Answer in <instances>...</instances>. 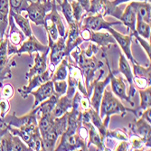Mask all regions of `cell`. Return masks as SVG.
Wrapping results in <instances>:
<instances>
[{"label": "cell", "mask_w": 151, "mask_h": 151, "mask_svg": "<svg viewBox=\"0 0 151 151\" xmlns=\"http://www.w3.org/2000/svg\"><path fill=\"white\" fill-rule=\"evenodd\" d=\"M99 49L100 47L97 45L91 43L86 49L81 50L79 46H77L70 53V55L74 60V63L79 66L83 74L87 92L95 73L101 69L104 64L95 55L99 52Z\"/></svg>", "instance_id": "obj_1"}, {"label": "cell", "mask_w": 151, "mask_h": 151, "mask_svg": "<svg viewBox=\"0 0 151 151\" xmlns=\"http://www.w3.org/2000/svg\"><path fill=\"white\" fill-rule=\"evenodd\" d=\"M80 23L82 27H85V28H88L92 31H100L101 29L107 30L109 27H112L113 25L122 24L120 21L108 22L103 19V17L100 15V14H97V15H90L86 17H83Z\"/></svg>", "instance_id": "obj_11"}, {"label": "cell", "mask_w": 151, "mask_h": 151, "mask_svg": "<svg viewBox=\"0 0 151 151\" xmlns=\"http://www.w3.org/2000/svg\"><path fill=\"white\" fill-rule=\"evenodd\" d=\"M72 6V9H73V17L76 22H81V20L85 16V11L82 8V6H81V4L77 1V0H73V1L71 3Z\"/></svg>", "instance_id": "obj_39"}, {"label": "cell", "mask_w": 151, "mask_h": 151, "mask_svg": "<svg viewBox=\"0 0 151 151\" xmlns=\"http://www.w3.org/2000/svg\"><path fill=\"white\" fill-rule=\"evenodd\" d=\"M128 112L134 113L135 117L137 118V112L135 109H130L124 106L117 97H115L111 91L104 90L100 105V117L101 119L104 118L103 121L106 125L109 126L111 115L118 114L121 117H124Z\"/></svg>", "instance_id": "obj_2"}, {"label": "cell", "mask_w": 151, "mask_h": 151, "mask_svg": "<svg viewBox=\"0 0 151 151\" xmlns=\"http://www.w3.org/2000/svg\"><path fill=\"white\" fill-rule=\"evenodd\" d=\"M79 107H80V109L81 111H86V109H90L91 107L90 97L85 96L83 94H81L80 98H79Z\"/></svg>", "instance_id": "obj_47"}, {"label": "cell", "mask_w": 151, "mask_h": 151, "mask_svg": "<svg viewBox=\"0 0 151 151\" xmlns=\"http://www.w3.org/2000/svg\"><path fill=\"white\" fill-rule=\"evenodd\" d=\"M0 121L6 126H11L18 129L27 126L37 125V111L35 108L32 109L26 115L22 117H17L16 112H13L11 115L6 114L3 119H0Z\"/></svg>", "instance_id": "obj_8"}, {"label": "cell", "mask_w": 151, "mask_h": 151, "mask_svg": "<svg viewBox=\"0 0 151 151\" xmlns=\"http://www.w3.org/2000/svg\"><path fill=\"white\" fill-rule=\"evenodd\" d=\"M7 126L4 124V127H0V151H1V138L2 136L6 133V131L7 130Z\"/></svg>", "instance_id": "obj_54"}, {"label": "cell", "mask_w": 151, "mask_h": 151, "mask_svg": "<svg viewBox=\"0 0 151 151\" xmlns=\"http://www.w3.org/2000/svg\"><path fill=\"white\" fill-rule=\"evenodd\" d=\"M68 81L66 95L70 99H73L74 93L78 90L81 94L88 96L85 81L81 70L74 63H68ZM89 97V96H88Z\"/></svg>", "instance_id": "obj_3"}, {"label": "cell", "mask_w": 151, "mask_h": 151, "mask_svg": "<svg viewBox=\"0 0 151 151\" xmlns=\"http://www.w3.org/2000/svg\"><path fill=\"white\" fill-rule=\"evenodd\" d=\"M133 83L135 88H138L139 90H144L148 86H150V81L147 78L139 77V76H134Z\"/></svg>", "instance_id": "obj_45"}, {"label": "cell", "mask_w": 151, "mask_h": 151, "mask_svg": "<svg viewBox=\"0 0 151 151\" xmlns=\"http://www.w3.org/2000/svg\"><path fill=\"white\" fill-rule=\"evenodd\" d=\"M67 76H68V61L63 58L57 65L56 71L52 74V81H54L66 80Z\"/></svg>", "instance_id": "obj_35"}, {"label": "cell", "mask_w": 151, "mask_h": 151, "mask_svg": "<svg viewBox=\"0 0 151 151\" xmlns=\"http://www.w3.org/2000/svg\"><path fill=\"white\" fill-rule=\"evenodd\" d=\"M136 19H137L136 11L133 8V6L129 4L126 6L124 11H122V14L119 17V21L125 26L128 27V29L130 33H132L135 31Z\"/></svg>", "instance_id": "obj_29"}, {"label": "cell", "mask_w": 151, "mask_h": 151, "mask_svg": "<svg viewBox=\"0 0 151 151\" xmlns=\"http://www.w3.org/2000/svg\"><path fill=\"white\" fill-rule=\"evenodd\" d=\"M72 109H73V99H70L66 94H64L58 99L55 107H54V109L52 111V116L54 119L59 118L64 115L65 113L69 112Z\"/></svg>", "instance_id": "obj_25"}, {"label": "cell", "mask_w": 151, "mask_h": 151, "mask_svg": "<svg viewBox=\"0 0 151 151\" xmlns=\"http://www.w3.org/2000/svg\"><path fill=\"white\" fill-rule=\"evenodd\" d=\"M88 14L90 15L100 14L103 17L106 16H112L117 19H119L122 10L118 6H114L109 0H91Z\"/></svg>", "instance_id": "obj_9"}, {"label": "cell", "mask_w": 151, "mask_h": 151, "mask_svg": "<svg viewBox=\"0 0 151 151\" xmlns=\"http://www.w3.org/2000/svg\"><path fill=\"white\" fill-rule=\"evenodd\" d=\"M54 68L55 67H52V69L46 70L43 73L34 75L33 77L28 79L29 83L25 86H23L20 89H18V92L22 96V98H24V99L27 98V96H28L30 94V92L32 91H34L35 88L39 87L41 84L45 83V82H46L47 81L52 80V74L54 73Z\"/></svg>", "instance_id": "obj_13"}, {"label": "cell", "mask_w": 151, "mask_h": 151, "mask_svg": "<svg viewBox=\"0 0 151 151\" xmlns=\"http://www.w3.org/2000/svg\"><path fill=\"white\" fill-rule=\"evenodd\" d=\"M54 1H56V3H58V4L61 3V0H54Z\"/></svg>", "instance_id": "obj_55"}, {"label": "cell", "mask_w": 151, "mask_h": 151, "mask_svg": "<svg viewBox=\"0 0 151 151\" xmlns=\"http://www.w3.org/2000/svg\"><path fill=\"white\" fill-rule=\"evenodd\" d=\"M129 129L132 134H135L141 139L145 147L150 148L151 147V126L150 123L143 118H139L129 124Z\"/></svg>", "instance_id": "obj_12"}, {"label": "cell", "mask_w": 151, "mask_h": 151, "mask_svg": "<svg viewBox=\"0 0 151 151\" xmlns=\"http://www.w3.org/2000/svg\"><path fill=\"white\" fill-rule=\"evenodd\" d=\"M67 113L59 118L54 119L53 124L51 129L45 134L41 135V138H42V150H54L55 143L58 138L66 129Z\"/></svg>", "instance_id": "obj_4"}, {"label": "cell", "mask_w": 151, "mask_h": 151, "mask_svg": "<svg viewBox=\"0 0 151 151\" xmlns=\"http://www.w3.org/2000/svg\"><path fill=\"white\" fill-rule=\"evenodd\" d=\"M108 64L109 67V73L111 74V81H109V83L111 84V89L113 91V93L117 96V97L120 100H123L127 101L129 104L131 106H135L134 102L130 100V98L127 95L126 92V83L122 77H116L114 75V73H112V70L109 67V64Z\"/></svg>", "instance_id": "obj_19"}, {"label": "cell", "mask_w": 151, "mask_h": 151, "mask_svg": "<svg viewBox=\"0 0 151 151\" xmlns=\"http://www.w3.org/2000/svg\"><path fill=\"white\" fill-rule=\"evenodd\" d=\"M129 34H131L132 36H135V38L137 39V41H138V42L140 44V45L142 46V48L145 50L147 57L150 60V53H151V52H150V42H148L147 40H146V39L142 38L140 35H139L138 34H137L136 30L134 32H132V33H129Z\"/></svg>", "instance_id": "obj_43"}, {"label": "cell", "mask_w": 151, "mask_h": 151, "mask_svg": "<svg viewBox=\"0 0 151 151\" xmlns=\"http://www.w3.org/2000/svg\"><path fill=\"white\" fill-rule=\"evenodd\" d=\"M90 41L101 48L109 47V45L116 44L115 39L109 33H100L99 31L92 30H91Z\"/></svg>", "instance_id": "obj_27"}, {"label": "cell", "mask_w": 151, "mask_h": 151, "mask_svg": "<svg viewBox=\"0 0 151 151\" xmlns=\"http://www.w3.org/2000/svg\"><path fill=\"white\" fill-rule=\"evenodd\" d=\"M115 139L117 140L122 141V140H129V135L124 131L120 129H115V130H109L108 129L106 134V139Z\"/></svg>", "instance_id": "obj_40"}, {"label": "cell", "mask_w": 151, "mask_h": 151, "mask_svg": "<svg viewBox=\"0 0 151 151\" xmlns=\"http://www.w3.org/2000/svg\"><path fill=\"white\" fill-rule=\"evenodd\" d=\"M9 15L12 16L14 21H15V23L17 24L18 28H20V30L24 33V35L26 37H29L33 35V31H32V28L30 26V23H29L28 19L24 17L21 14L14 12L11 9L9 10Z\"/></svg>", "instance_id": "obj_30"}, {"label": "cell", "mask_w": 151, "mask_h": 151, "mask_svg": "<svg viewBox=\"0 0 151 151\" xmlns=\"http://www.w3.org/2000/svg\"><path fill=\"white\" fill-rule=\"evenodd\" d=\"M67 81L65 80L62 81H53V88H54V92L60 97L64 94H66L67 91Z\"/></svg>", "instance_id": "obj_42"}, {"label": "cell", "mask_w": 151, "mask_h": 151, "mask_svg": "<svg viewBox=\"0 0 151 151\" xmlns=\"http://www.w3.org/2000/svg\"><path fill=\"white\" fill-rule=\"evenodd\" d=\"M66 36L67 32L63 36H59V38L55 41L50 48V63L53 66H57L59 63L66 57Z\"/></svg>", "instance_id": "obj_18"}, {"label": "cell", "mask_w": 151, "mask_h": 151, "mask_svg": "<svg viewBox=\"0 0 151 151\" xmlns=\"http://www.w3.org/2000/svg\"><path fill=\"white\" fill-rule=\"evenodd\" d=\"M54 93L53 88V81L52 80L47 81L45 83L41 84L36 91H32L30 94H32L35 97V102L33 104L32 109L38 106L41 102H43L46 99L50 98L51 96Z\"/></svg>", "instance_id": "obj_21"}, {"label": "cell", "mask_w": 151, "mask_h": 151, "mask_svg": "<svg viewBox=\"0 0 151 151\" xmlns=\"http://www.w3.org/2000/svg\"><path fill=\"white\" fill-rule=\"evenodd\" d=\"M133 74L134 76H139V77H144L147 78L150 81V74H151V67L150 63L149 66L145 68L139 64V63H136L133 64Z\"/></svg>", "instance_id": "obj_37"}, {"label": "cell", "mask_w": 151, "mask_h": 151, "mask_svg": "<svg viewBox=\"0 0 151 151\" xmlns=\"http://www.w3.org/2000/svg\"><path fill=\"white\" fill-rule=\"evenodd\" d=\"M81 121L82 122H91V124L98 129L100 135L101 136L102 139L105 142L106 139V134L109 129V126L106 125L103 119L100 117L99 112L94 111L91 107L86 111H81Z\"/></svg>", "instance_id": "obj_15"}, {"label": "cell", "mask_w": 151, "mask_h": 151, "mask_svg": "<svg viewBox=\"0 0 151 151\" xmlns=\"http://www.w3.org/2000/svg\"><path fill=\"white\" fill-rule=\"evenodd\" d=\"M61 142L59 145L54 148V150L60 151H67V150H89L87 147V142L82 140L80 137L75 134H67V133H63L62 135Z\"/></svg>", "instance_id": "obj_10"}, {"label": "cell", "mask_w": 151, "mask_h": 151, "mask_svg": "<svg viewBox=\"0 0 151 151\" xmlns=\"http://www.w3.org/2000/svg\"><path fill=\"white\" fill-rule=\"evenodd\" d=\"M107 31L111 34L113 38L115 39L116 43L119 44V45L120 46L122 52H124V55L126 56V58L130 61V63L132 64L138 63L133 57L132 55V52H131V42H132V35H122L121 33H119L118 31H116L113 27H109L107 29Z\"/></svg>", "instance_id": "obj_14"}, {"label": "cell", "mask_w": 151, "mask_h": 151, "mask_svg": "<svg viewBox=\"0 0 151 151\" xmlns=\"http://www.w3.org/2000/svg\"><path fill=\"white\" fill-rule=\"evenodd\" d=\"M135 30L139 35L143 37L146 40L150 39V24L143 21L142 19L137 17L136 19V25H135Z\"/></svg>", "instance_id": "obj_34"}, {"label": "cell", "mask_w": 151, "mask_h": 151, "mask_svg": "<svg viewBox=\"0 0 151 151\" xmlns=\"http://www.w3.org/2000/svg\"><path fill=\"white\" fill-rule=\"evenodd\" d=\"M8 25L10 26V30L9 33L6 35L8 36L9 43L15 46L21 45V44L24 42V40L25 39L26 36L24 35V33L21 30H19L17 26H16V23L14 21L11 15L8 16Z\"/></svg>", "instance_id": "obj_26"}, {"label": "cell", "mask_w": 151, "mask_h": 151, "mask_svg": "<svg viewBox=\"0 0 151 151\" xmlns=\"http://www.w3.org/2000/svg\"><path fill=\"white\" fill-rule=\"evenodd\" d=\"M8 130L19 138L32 150H42V138L38 129V125L27 126L23 128H13L7 126Z\"/></svg>", "instance_id": "obj_5"}, {"label": "cell", "mask_w": 151, "mask_h": 151, "mask_svg": "<svg viewBox=\"0 0 151 151\" xmlns=\"http://www.w3.org/2000/svg\"><path fill=\"white\" fill-rule=\"evenodd\" d=\"M50 48L48 45H45L43 44H41L38 39L32 35L27 38V40H24V42L21 44L20 47L17 48V54H21L24 52H27L30 56H32V54L35 52H49Z\"/></svg>", "instance_id": "obj_20"}, {"label": "cell", "mask_w": 151, "mask_h": 151, "mask_svg": "<svg viewBox=\"0 0 151 151\" xmlns=\"http://www.w3.org/2000/svg\"><path fill=\"white\" fill-rule=\"evenodd\" d=\"M77 1L81 4L82 8L84 9L85 13L88 14L90 7H91V0H77Z\"/></svg>", "instance_id": "obj_52"}, {"label": "cell", "mask_w": 151, "mask_h": 151, "mask_svg": "<svg viewBox=\"0 0 151 151\" xmlns=\"http://www.w3.org/2000/svg\"><path fill=\"white\" fill-rule=\"evenodd\" d=\"M49 52H35V64L29 70V72L25 74L26 79H30L34 75L43 73L44 72L47 70V57H48Z\"/></svg>", "instance_id": "obj_23"}, {"label": "cell", "mask_w": 151, "mask_h": 151, "mask_svg": "<svg viewBox=\"0 0 151 151\" xmlns=\"http://www.w3.org/2000/svg\"><path fill=\"white\" fill-rule=\"evenodd\" d=\"M32 0H9L10 9L16 13H21L25 10Z\"/></svg>", "instance_id": "obj_38"}, {"label": "cell", "mask_w": 151, "mask_h": 151, "mask_svg": "<svg viewBox=\"0 0 151 151\" xmlns=\"http://www.w3.org/2000/svg\"><path fill=\"white\" fill-rule=\"evenodd\" d=\"M0 97H1V93H0Z\"/></svg>", "instance_id": "obj_56"}, {"label": "cell", "mask_w": 151, "mask_h": 151, "mask_svg": "<svg viewBox=\"0 0 151 151\" xmlns=\"http://www.w3.org/2000/svg\"><path fill=\"white\" fill-rule=\"evenodd\" d=\"M139 96H140V105L139 108H136V112H137V118H139V114L145 111L146 109L149 108L151 105V88L150 86L144 89L139 90Z\"/></svg>", "instance_id": "obj_33"}, {"label": "cell", "mask_w": 151, "mask_h": 151, "mask_svg": "<svg viewBox=\"0 0 151 151\" xmlns=\"http://www.w3.org/2000/svg\"><path fill=\"white\" fill-rule=\"evenodd\" d=\"M102 74H103V71L101 70V74H100L99 78H97L92 82H91L90 88L88 91V96L90 97L91 108L94 109V111H98V112L100 109V105H101V98H102L104 90L107 87V85L109 83V81H111V74H109V73L105 80L100 81Z\"/></svg>", "instance_id": "obj_7"}, {"label": "cell", "mask_w": 151, "mask_h": 151, "mask_svg": "<svg viewBox=\"0 0 151 151\" xmlns=\"http://www.w3.org/2000/svg\"><path fill=\"white\" fill-rule=\"evenodd\" d=\"M8 16L9 14L0 11V38L6 35L8 26Z\"/></svg>", "instance_id": "obj_44"}, {"label": "cell", "mask_w": 151, "mask_h": 151, "mask_svg": "<svg viewBox=\"0 0 151 151\" xmlns=\"http://www.w3.org/2000/svg\"><path fill=\"white\" fill-rule=\"evenodd\" d=\"M141 118H143L145 120H147L148 123H151V108H147L145 111H143V112H141Z\"/></svg>", "instance_id": "obj_51"}, {"label": "cell", "mask_w": 151, "mask_h": 151, "mask_svg": "<svg viewBox=\"0 0 151 151\" xmlns=\"http://www.w3.org/2000/svg\"><path fill=\"white\" fill-rule=\"evenodd\" d=\"M53 0H36L35 2L31 1L25 8L28 17L35 25H44L45 18L47 14L52 10Z\"/></svg>", "instance_id": "obj_6"}, {"label": "cell", "mask_w": 151, "mask_h": 151, "mask_svg": "<svg viewBox=\"0 0 151 151\" xmlns=\"http://www.w3.org/2000/svg\"><path fill=\"white\" fill-rule=\"evenodd\" d=\"M59 6L61 7V10L63 14V16H64L68 24L75 23L76 21L74 19V17H73L72 6L69 2H68V0H63V1H61V3L59 4Z\"/></svg>", "instance_id": "obj_36"}, {"label": "cell", "mask_w": 151, "mask_h": 151, "mask_svg": "<svg viewBox=\"0 0 151 151\" xmlns=\"http://www.w3.org/2000/svg\"><path fill=\"white\" fill-rule=\"evenodd\" d=\"M130 144V150H142L145 147L144 143L142 142L141 139L135 134L129 135V140Z\"/></svg>", "instance_id": "obj_41"}, {"label": "cell", "mask_w": 151, "mask_h": 151, "mask_svg": "<svg viewBox=\"0 0 151 151\" xmlns=\"http://www.w3.org/2000/svg\"><path fill=\"white\" fill-rule=\"evenodd\" d=\"M82 124L85 125L88 129V139L89 141L87 143L88 148H90V146L92 144L96 147L98 148V150H109L104 143V140L102 139L101 136L100 135L98 129H96L91 122H82Z\"/></svg>", "instance_id": "obj_24"}, {"label": "cell", "mask_w": 151, "mask_h": 151, "mask_svg": "<svg viewBox=\"0 0 151 151\" xmlns=\"http://www.w3.org/2000/svg\"><path fill=\"white\" fill-rule=\"evenodd\" d=\"M119 72L121 73L123 75L125 76L126 80L128 81L129 84V97L132 98L135 96L136 93V88L133 83V78L134 74L131 69V66L129 63V60L126 58L124 54L120 53L119 54Z\"/></svg>", "instance_id": "obj_22"}, {"label": "cell", "mask_w": 151, "mask_h": 151, "mask_svg": "<svg viewBox=\"0 0 151 151\" xmlns=\"http://www.w3.org/2000/svg\"><path fill=\"white\" fill-rule=\"evenodd\" d=\"M59 98H60V96L57 95L55 92H54L50 98L46 99L43 102H41L38 106H36L35 109H36V111H37V116L38 115L41 116V115H44V114H50V113H52V109H54V107H55V104H56V102H57Z\"/></svg>", "instance_id": "obj_31"}, {"label": "cell", "mask_w": 151, "mask_h": 151, "mask_svg": "<svg viewBox=\"0 0 151 151\" xmlns=\"http://www.w3.org/2000/svg\"><path fill=\"white\" fill-rule=\"evenodd\" d=\"M130 5L133 6V8L136 11L137 17H139V18L142 19L143 21L150 24V22H151L150 2L148 3L147 1H131Z\"/></svg>", "instance_id": "obj_28"}, {"label": "cell", "mask_w": 151, "mask_h": 151, "mask_svg": "<svg viewBox=\"0 0 151 151\" xmlns=\"http://www.w3.org/2000/svg\"><path fill=\"white\" fill-rule=\"evenodd\" d=\"M45 28L47 32V37H48V46L50 47L52 43H54L55 41L59 38V33H58V29L54 24L52 22V20L50 18V17L48 15H46L45 18V24H44Z\"/></svg>", "instance_id": "obj_32"}, {"label": "cell", "mask_w": 151, "mask_h": 151, "mask_svg": "<svg viewBox=\"0 0 151 151\" xmlns=\"http://www.w3.org/2000/svg\"><path fill=\"white\" fill-rule=\"evenodd\" d=\"M129 1H147V2H150V0H114L112 1L114 6H119L122 3H125V2H129Z\"/></svg>", "instance_id": "obj_53"}, {"label": "cell", "mask_w": 151, "mask_h": 151, "mask_svg": "<svg viewBox=\"0 0 151 151\" xmlns=\"http://www.w3.org/2000/svg\"><path fill=\"white\" fill-rule=\"evenodd\" d=\"M80 35L83 41H90L91 38V30L85 27H82L81 25V30H80Z\"/></svg>", "instance_id": "obj_49"}, {"label": "cell", "mask_w": 151, "mask_h": 151, "mask_svg": "<svg viewBox=\"0 0 151 151\" xmlns=\"http://www.w3.org/2000/svg\"><path fill=\"white\" fill-rule=\"evenodd\" d=\"M8 36L6 34L0 38V82L12 77L9 67V55L7 53Z\"/></svg>", "instance_id": "obj_16"}, {"label": "cell", "mask_w": 151, "mask_h": 151, "mask_svg": "<svg viewBox=\"0 0 151 151\" xmlns=\"http://www.w3.org/2000/svg\"><path fill=\"white\" fill-rule=\"evenodd\" d=\"M81 30V23L75 22L69 24V30L67 31L66 36V56H70L71 52L77 46L82 44L83 39L80 35Z\"/></svg>", "instance_id": "obj_17"}, {"label": "cell", "mask_w": 151, "mask_h": 151, "mask_svg": "<svg viewBox=\"0 0 151 151\" xmlns=\"http://www.w3.org/2000/svg\"><path fill=\"white\" fill-rule=\"evenodd\" d=\"M10 103L8 99L0 97V119H3L9 111Z\"/></svg>", "instance_id": "obj_46"}, {"label": "cell", "mask_w": 151, "mask_h": 151, "mask_svg": "<svg viewBox=\"0 0 151 151\" xmlns=\"http://www.w3.org/2000/svg\"><path fill=\"white\" fill-rule=\"evenodd\" d=\"M117 151H127V150H130V144L128 140H122V142H120L119 144V146L114 149Z\"/></svg>", "instance_id": "obj_50"}, {"label": "cell", "mask_w": 151, "mask_h": 151, "mask_svg": "<svg viewBox=\"0 0 151 151\" xmlns=\"http://www.w3.org/2000/svg\"><path fill=\"white\" fill-rule=\"evenodd\" d=\"M0 93H1V97L6 99H10L14 96L15 91H14V87L11 84H6L3 86L2 91Z\"/></svg>", "instance_id": "obj_48"}]
</instances>
